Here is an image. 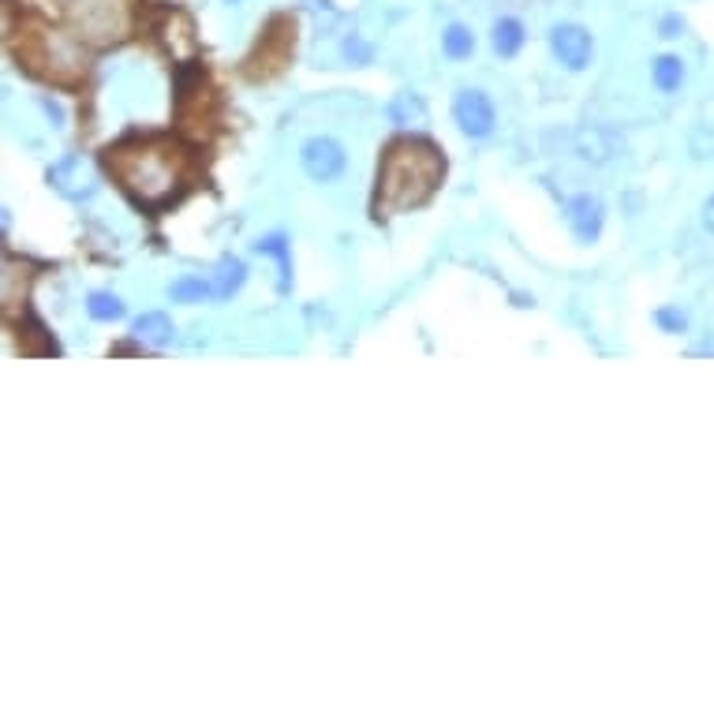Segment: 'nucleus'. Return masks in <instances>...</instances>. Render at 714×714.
Instances as JSON below:
<instances>
[{"label":"nucleus","instance_id":"obj_1","mask_svg":"<svg viewBox=\"0 0 714 714\" xmlns=\"http://www.w3.org/2000/svg\"><path fill=\"white\" fill-rule=\"evenodd\" d=\"M445 172V161L438 158V150L430 143H419V139H400V143L389 146V158L378 172V195H386L389 206H412V191H408V180L419 187L423 202L430 199V191L438 187Z\"/></svg>","mask_w":714,"mask_h":714},{"label":"nucleus","instance_id":"obj_2","mask_svg":"<svg viewBox=\"0 0 714 714\" xmlns=\"http://www.w3.org/2000/svg\"><path fill=\"white\" fill-rule=\"evenodd\" d=\"M116 176H120V187L128 191L131 199L139 206H158L172 195L176 187V165H169V154L165 150H135V154H124V146L116 150Z\"/></svg>","mask_w":714,"mask_h":714},{"label":"nucleus","instance_id":"obj_3","mask_svg":"<svg viewBox=\"0 0 714 714\" xmlns=\"http://www.w3.org/2000/svg\"><path fill=\"white\" fill-rule=\"evenodd\" d=\"M300 169L311 184H337L344 180L348 172V150H344L341 139L333 135H311L307 143L300 146Z\"/></svg>","mask_w":714,"mask_h":714},{"label":"nucleus","instance_id":"obj_4","mask_svg":"<svg viewBox=\"0 0 714 714\" xmlns=\"http://www.w3.org/2000/svg\"><path fill=\"white\" fill-rule=\"evenodd\" d=\"M453 124L464 139H490L498 128V109L494 98L479 86H460L453 94Z\"/></svg>","mask_w":714,"mask_h":714},{"label":"nucleus","instance_id":"obj_5","mask_svg":"<svg viewBox=\"0 0 714 714\" xmlns=\"http://www.w3.org/2000/svg\"><path fill=\"white\" fill-rule=\"evenodd\" d=\"M561 214H565V225H569L572 240L591 247V243L602 240V229H606V202L595 195V191H576L569 199L561 202Z\"/></svg>","mask_w":714,"mask_h":714},{"label":"nucleus","instance_id":"obj_6","mask_svg":"<svg viewBox=\"0 0 714 714\" xmlns=\"http://www.w3.org/2000/svg\"><path fill=\"white\" fill-rule=\"evenodd\" d=\"M550 53L565 72H584L591 64V53H595V38L580 23H561V27L550 30Z\"/></svg>","mask_w":714,"mask_h":714},{"label":"nucleus","instance_id":"obj_7","mask_svg":"<svg viewBox=\"0 0 714 714\" xmlns=\"http://www.w3.org/2000/svg\"><path fill=\"white\" fill-rule=\"evenodd\" d=\"M45 176H49V184L57 187L64 199H72V202H83L98 191L94 172H90V165H86L79 154H68V158H60L57 165H49Z\"/></svg>","mask_w":714,"mask_h":714},{"label":"nucleus","instance_id":"obj_8","mask_svg":"<svg viewBox=\"0 0 714 714\" xmlns=\"http://www.w3.org/2000/svg\"><path fill=\"white\" fill-rule=\"evenodd\" d=\"M251 251L277 262V292L288 296L292 292V240H288L285 232H270V236H258L251 243Z\"/></svg>","mask_w":714,"mask_h":714},{"label":"nucleus","instance_id":"obj_9","mask_svg":"<svg viewBox=\"0 0 714 714\" xmlns=\"http://www.w3.org/2000/svg\"><path fill=\"white\" fill-rule=\"evenodd\" d=\"M131 337L146 348H169L176 341V326H172V318L165 311H146L131 322Z\"/></svg>","mask_w":714,"mask_h":714},{"label":"nucleus","instance_id":"obj_10","mask_svg":"<svg viewBox=\"0 0 714 714\" xmlns=\"http://www.w3.org/2000/svg\"><path fill=\"white\" fill-rule=\"evenodd\" d=\"M524 42H528V30H524V23H520L516 15H501L498 23H494V30H490V45H494V53H498L501 60L520 57Z\"/></svg>","mask_w":714,"mask_h":714},{"label":"nucleus","instance_id":"obj_11","mask_svg":"<svg viewBox=\"0 0 714 714\" xmlns=\"http://www.w3.org/2000/svg\"><path fill=\"white\" fill-rule=\"evenodd\" d=\"M169 300L172 303H187V307H195V303H214V277L206 273H180L176 281L169 285Z\"/></svg>","mask_w":714,"mask_h":714},{"label":"nucleus","instance_id":"obj_12","mask_svg":"<svg viewBox=\"0 0 714 714\" xmlns=\"http://www.w3.org/2000/svg\"><path fill=\"white\" fill-rule=\"evenodd\" d=\"M210 277H214V303H225L247 285V262L236 255H225L221 262H217V270L210 273Z\"/></svg>","mask_w":714,"mask_h":714},{"label":"nucleus","instance_id":"obj_13","mask_svg":"<svg viewBox=\"0 0 714 714\" xmlns=\"http://www.w3.org/2000/svg\"><path fill=\"white\" fill-rule=\"evenodd\" d=\"M685 75H688V68L677 53H662V57L651 60V86H655L658 94H666V98L685 86Z\"/></svg>","mask_w":714,"mask_h":714},{"label":"nucleus","instance_id":"obj_14","mask_svg":"<svg viewBox=\"0 0 714 714\" xmlns=\"http://www.w3.org/2000/svg\"><path fill=\"white\" fill-rule=\"evenodd\" d=\"M86 315L94 318V322H101V326H113V322H120V318L128 315V303L120 300L116 292H109V288H94V292L86 296Z\"/></svg>","mask_w":714,"mask_h":714},{"label":"nucleus","instance_id":"obj_15","mask_svg":"<svg viewBox=\"0 0 714 714\" xmlns=\"http://www.w3.org/2000/svg\"><path fill=\"white\" fill-rule=\"evenodd\" d=\"M386 116L389 124H397V128H419V124H427V105H423L419 94H397L386 105Z\"/></svg>","mask_w":714,"mask_h":714},{"label":"nucleus","instance_id":"obj_16","mask_svg":"<svg viewBox=\"0 0 714 714\" xmlns=\"http://www.w3.org/2000/svg\"><path fill=\"white\" fill-rule=\"evenodd\" d=\"M442 53L449 60H472L475 53V34L464 23H449L442 30Z\"/></svg>","mask_w":714,"mask_h":714},{"label":"nucleus","instance_id":"obj_17","mask_svg":"<svg viewBox=\"0 0 714 714\" xmlns=\"http://www.w3.org/2000/svg\"><path fill=\"white\" fill-rule=\"evenodd\" d=\"M576 154H580L584 161L602 165V161H610V154H614V143H610L602 131H580V146H576Z\"/></svg>","mask_w":714,"mask_h":714},{"label":"nucleus","instance_id":"obj_18","mask_svg":"<svg viewBox=\"0 0 714 714\" xmlns=\"http://www.w3.org/2000/svg\"><path fill=\"white\" fill-rule=\"evenodd\" d=\"M341 57L352 64V68H367L374 60V45L363 38V34H348L341 42Z\"/></svg>","mask_w":714,"mask_h":714},{"label":"nucleus","instance_id":"obj_19","mask_svg":"<svg viewBox=\"0 0 714 714\" xmlns=\"http://www.w3.org/2000/svg\"><path fill=\"white\" fill-rule=\"evenodd\" d=\"M655 326L662 333H685L688 329V311H681V303H666L655 311Z\"/></svg>","mask_w":714,"mask_h":714},{"label":"nucleus","instance_id":"obj_20","mask_svg":"<svg viewBox=\"0 0 714 714\" xmlns=\"http://www.w3.org/2000/svg\"><path fill=\"white\" fill-rule=\"evenodd\" d=\"M38 105H42V109H45V116H49V120H53V128H64V124H68V113H64V105H60V101H53V98H42V101H38Z\"/></svg>","mask_w":714,"mask_h":714},{"label":"nucleus","instance_id":"obj_21","mask_svg":"<svg viewBox=\"0 0 714 714\" xmlns=\"http://www.w3.org/2000/svg\"><path fill=\"white\" fill-rule=\"evenodd\" d=\"M700 225L707 232V240H714V195H707L700 206Z\"/></svg>","mask_w":714,"mask_h":714},{"label":"nucleus","instance_id":"obj_22","mask_svg":"<svg viewBox=\"0 0 714 714\" xmlns=\"http://www.w3.org/2000/svg\"><path fill=\"white\" fill-rule=\"evenodd\" d=\"M658 30H662V38H681V30H685V19H681V15H666V19L658 23Z\"/></svg>","mask_w":714,"mask_h":714},{"label":"nucleus","instance_id":"obj_23","mask_svg":"<svg viewBox=\"0 0 714 714\" xmlns=\"http://www.w3.org/2000/svg\"><path fill=\"white\" fill-rule=\"evenodd\" d=\"M229 4H240V0H229Z\"/></svg>","mask_w":714,"mask_h":714}]
</instances>
